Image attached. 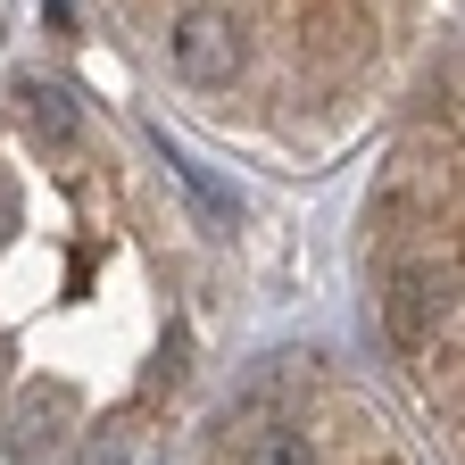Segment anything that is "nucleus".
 Returning <instances> with one entry per match:
<instances>
[{"label": "nucleus", "mask_w": 465, "mask_h": 465, "mask_svg": "<svg viewBox=\"0 0 465 465\" xmlns=\"http://www.w3.org/2000/svg\"><path fill=\"white\" fill-rule=\"evenodd\" d=\"M242 316L192 166L58 75L0 84V465H150Z\"/></svg>", "instance_id": "f257e3e1"}, {"label": "nucleus", "mask_w": 465, "mask_h": 465, "mask_svg": "<svg viewBox=\"0 0 465 465\" xmlns=\"http://www.w3.org/2000/svg\"><path fill=\"white\" fill-rule=\"evenodd\" d=\"M166 108L266 174H324L366 142L449 0H92Z\"/></svg>", "instance_id": "f03ea898"}, {"label": "nucleus", "mask_w": 465, "mask_h": 465, "mask_svg": "<svg viewBox=\"0 0 465 465\" xmlns=\"http://www.w3.org/2000/svg\"><path fill=\"white\" fill-rule=\"evenodd\" d=\"M349 282L374 358L465 457V50L391 108L349 208Z\"/></svg>", "instance_id": "7ed1b4c3"}, {"label": "nucleus", "mask_w": 465, "mask_h": 465, "mask_svg": "<svg viewBox=\"0 0 465 465\" xmlns=\"http://www.w3.org/2000/svg\"><path fill=\"white\" fill-rule=\"evenodd\" d=\"M200 465H407L391 416L324 349H274L216 407Z\"/></svg>", "instance_id": "20e7f679"}]
</instances>
